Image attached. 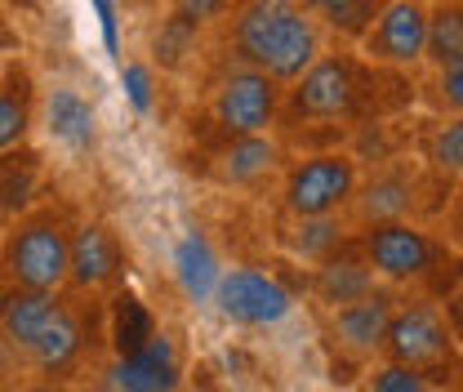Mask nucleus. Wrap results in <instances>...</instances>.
<instances>
[{
  "mask_svg": "<svg viewBox=\"0 0 463 392\" xmlns=\"http://www.w3.org/2000/svg\"><path fill=\"white\" fill-rule=\"evenodd\" d=\"M232 50L272 81H298L321 58V23L298 0H241L232 14Z\"/></svg>",
  "mask_w": 463,
  "mask_h": 392,
  "instance_id": "1",
  "label": "nucleus"
},
{
  "mask_svg": "<svg viewBox=\"0 0 463 392\" xmlns=\"http://www.w3.org/2000/svg\"><path fill=\"white\" fill-rule=\"evenodd\" d=\"M67 254H71V227L58 210H32L9 227L0 245V272L18 290H45L54 294L67 285Z\"/></svg>",
  "mask_w": 463,
  "mask_h": 392,
  "instance_id": "2",
  "label": "nucleus"
},
{
  "mask_svg": "<svg viewBox=\"0 0 463 392\" xmlns=\"http://www.w3.org/2000/svg\"><path fill=\"white\" fill-rule=\"evenodd\" d=\"M356 196V166L352 157L321 152L286 174V210L294 219H330Z\"/></svg>",
  "mask_w": 463,
  "mask_h": 392,
  "instance_id": "3",
  "label": "nucleus"
},
{
  "mask_svg": "<svg viewBox=\"0 0 463 392\" xmlns=\"http://www.w3.org/2000/svg\"><path fill=\"white\" fill-rule=\"evenodd\" d=\"M383 348H388L392 361H402V366L428 375V379H441V370H450V361H455V335L428 303L392 312Z\"/></svg>",
  "mask_w": 463,
  "mask_h": 392,
  "instance_id": "4",
  "label": "nucleus"
},
{
  "mask_svg": "<svg viewBox=\"0 0 463 392\" xmlns=\"http://www.w3.org/2000/svg\"><path fill=\"white\" fill-rule=\"evenodd\" d=\"M361 72L344 54H321L289 90V112L303 120H344L356 112Z\"/></svg>",
  "mask_w": 463,
  "mask_h": 392,
  "instance_id": "5",
  "label": "nucleus"
},
{
  "mask_svg": "<svg viewBox=\"0 0 463 392\" xmlns=\"http://www.w3.org/2000/svg\"><path fill=\"white\" fill-rule=\"evenodd\" d=\"M214 303L228 321L254 326V330L286 321L289 308H294L286 285L277 277H268V272H259V268H228L214 285Z\"/></svg>",
  "mask_w": 463,
  "mask_h": 392,
  "instance_id": "6",
  "label": "nucleus"
},
{
  "mask_svg": "<svg viewBox=\"0 0 463 392\" xmlns=\"http://www.w3.org/2000/svg\"><path fill=\"white\" fill-rule=\"evenodd\" d=\"M423 45H428V5L423 0H388V5H379L374 23L361 36V50L374 62H388V67L423 62Z\"/></svg>",
  "mask_w": 463,
  "mask_h": 392,
  "instance_id": "7",
  "label": "nucleus"
},
{
  "mask_svg": "<svg viewBox=\"0 0 463 392\" xmlns=\"http://www.w3.org/2000/svg\"><path fill=\"white\" fill-rule=\"evenodd\" d=\"M277 108H281V81H272L268 72H254V67L232 72L214 90V116L236 139L241 134H268V125L277 120Z\"/></svg>",
  "mask_w": 463,
  "mask_h": 392,
  "instance_id": "8",
  "label": "nucleus"
},
{
  "mask_svg": "<svg viewBox=\"0 0 463 392\" xmlns=\"http://www.w3.org/2000/svg\"><path fill=\"white\" fill-rule=\"evenodd\" d=\"M361 254L365 263L388 281H410L423 277L437 259V241L428 232H419L414 224L388 219V224H370V232L361 236Z\"/></svg>",
  "mask_w": 463,
  "mask_h": 392,
  "instance_id": "9",
  "label": "nucleus"
},
{
  "mask_svg": "<svg viewBox=\"0 0 463 392\" xmlns=\"http://www.w3.org/2000/svg\"><path fill=\"white\" fill-rule=\"evenodd\" d=\"M178 379H183L178 343L165 330H156L138 352H129V357L116 361L112 392H174Z\"/></svg>",
  "mask_w": 463,
  "mask_h": 392,
  "instance_id": "10",
  "label": "nucleus"
},
{
  "mask_svg": "<svg viewBox=\"0 0 463 392\" xmlns=\"http://www.w3.org/2000/svg\"><path fill=\"white\" fill-rule=\"evenodd\" d=\"M120 272V241L108 224L90 219L71 232V254H67V285L71 290H103Z\"/></svg>",
  "mask_w": 463,
  "mask_h": 392,
  "instance_id": "11",
  "label": "nucleus"
},
{
  "mask_svg": "<svg viewBox=\"0 0 463 392\" xmlns=\"http://www.w3.org/2000/svg\"><path fill=\"white\" fill-rule=\"evenodd\" d=\"M45 129L54 134L67 152H94L99 148V108L76 90V85H54L45 94Z\"/></svg>",
  "mask_w": 463,
  "mask_h": 392,
  "instance_id": "12",
  "label": "nucleus"
},
{
  "mask_svg": "<svg viewBox=\"0 0 463 392\" xmlns=\"http://www.w3.org/2000/svg\"><path fill=\"white\" fill-rule=\"evenodd\" d=\"M36 125V76L27 62L9 58L0 72V152H14L32 139Z\"/></svg>",
  "mask_w": 463,
  "mask_h": 392,
  "instance_id": "13",
  "label": "nucleus"
},
{
  "mask_svg": "<svg viewBox=\"0 0 463 392\" xmlns=\"http://www.w3.org/2000/svg\"><path fill=\"white\" fill-rule=\"evenodd\" d=\"M397 303L388 290H370L361 299H352L339 308L335 317V330H339V343L352 348V352H379L383 348V335H388V321H392Z\"/></svg>",
  "mask_w": 463,
  "mask_h": 392,
  "instance_id": "14",
  "label": "nucleus"
},
{
  "mask_svg": "<svg viewBox=\"0 0 463 392\" xmlns=\"http://www.w3.org/2000/svg\"><path fill=\"white\" fill-rule=\"evenodd\" d=\"M58 299L54 294H45V290H9L5 294V303H0V335L9 339V348L14 352H27L41 330L50 326V317H54Z\"/></svg>",
  "mask_w": 463,
  "mask_h": 392,
  "instance_id": "15",
  "label": "nucleus"
},
{
  "mask_svg": "<svg viewBox=\"0 0 463 392\" xmlns=\"http://www.w3.org/2000/svg\"><path fill=\"white\" fill-rule=\"evenodd\" d=\"M174 272H178V285H183V294H187L192 303L214 299V285L223 277L219 254H214V245H210L201 232H187V236L178 241V250H174Z\"/></svg>",
  "mask_w": 463,
  "mask_h": 392,
  "instance_id": "16",
  "label": "nucleus"
},
{
  "mask_svg": "<svg viewBox=\"0 0 463 392\" xmlns=\"http://www.w3.org/2000/svg\"><path fill=\"white\" fill-rule=\"evenodd\" d=\"M423 58L432 67L463 58V0H432L428 5V45Z\"/></svg>",
  "mask_w": 463,
  "mask_h": 392,
  "instance_id": "17",
  "label": "nucleus"
},
{
  "mask_svg": "<svg viewBox=\"0 0 463 392\" xmlns=\"http://www.w3.org/2000/svg\"><path fill=\"white\" fill-rule=\"evenodd\" d=\"M374 290V268L365 263V259H326L321 268H317V294L326 299V303H335V308H344L352 299H361V294H370Z\"/></svg>",
  "mask_w": 463,
  "mask_h": 392,
  "instance_id": "18",
  "label": "nucleus"
},
{
  "mask_svg": "<svg viewBox=\"0 0 463 392\" xmlns=\"http://www.w3.org/2000/svg\"><path fill=\"white\" fill-rule=\"evenodd\" d=\"M27 357L41 366V370H67L76 357H80V326H76V317L58 303L54 317H50V326L41 330V339L27 348Z\"/></svg>",
  "mask_w": 463,
  "mask_h": 392,
  "instance_id": "19",
  "label": "nucleus"
},
{
  "mask_svg": "<svg viewBox=\"0 0 463 392\" xmlns=\"http://www.w3.org/2000/svg\"><path fill=\"white\" fill-rule=\"evenodd\" d=\"M152 335H156V317L147 312V303H138L129 290H120V294L112 299V348H116V357L138 352Z\"/></svg>",
  "mask_w": 463,
  "mask_h": 392,
  "instance_id": "20",
  "label": "nucleus"
},
{
  "mask_svg": "<svg viewBox=\"0 0 463 392\" xmlns=\"http://www.w3.org/2000/svg\"><path fill=\"white\" fill-rule=\"evenodd\" d=\"M272 166H277V143L263 134H241L223 152V178H232V183H254Z\"/></svg>",
  "mask_w": 463,
  "mask_h": 392,
  "instance_id": "21",
  "label": "nucleus"
},
{
  "mask_svg": "<svg viewBox=\"0 0 463 392\" xmlns=\"http://www.w3.org/2000/svg\"><path fill=\"white\" fill-rule=\"evenodd\" d=\"M317 23H326V27H335V32H344V36H365V27L374 23V14H379V0H298Z\"/></svg>",
  "mask_w": 463,
  "mask_h": 392,
  "instance_id": "22",
  "label": "nucleus"
},
{
  "mask_svg": "<svg viewBox=\"0 0 463 392\" xmlns=\"http://www.w3.org/2000/svg\"><path fill=\"white\" fill-rule=\"evenodd\" d=\"M405 206H410V183L405 178H374L370 192L361 196V215L374 219V224H388V219H402Z\"/></svg>",
  "mask_w": 463,
  "mask_h": 392,
  "instance_id": "23",
  "label": "nucleus"
},
{
  "mask_svg": "<svg viewBox=\"0 0 463 392\" xmlns=\"http://www.w3.org/2000/svg\"><path fill=\"white\" fill-rule=\"evenodd\" d=\"M192 50H196V27L170 14V18L161 23V32H156V58H161L165 67H178Z\"/></svg>",
  "mask_w": 463,
  "mask_h": 392,
  "instance_id": "24",
  "label": "nucleus"
},
{
  "mask_svg": "<svg viewBox=\"0 0 463 392\" xmlns=\"http://www.w3.org/2000/svg\"><path fill=\"white\" fill-rule=\"evenodd\" d=\"M428 157H432V166L446 169V174H463V116L446 120V125L432 134Z\"/></svg>",
  "mask_w": 463,
  "mask_h": 392,
  "instance_id": "25",
  "label": "nucleus"
},
{
  "mask_svg": "<svg viewBox=\"0 0 463 392\" xmlns=\"http://www.w3.org/2000/svg\"><path fill=\"white\" fill-rule=\"evenodd\" d=\"M370 392H432V379L419 375V370H410V366H402V361H388V366L374 370Z\"/></svg>",
  "mask_w": 463,
  "mask_h": 392,
  "instance_id": "26",
  "label": "nucleus"
},
{
  "mask_svg": "<svg viewBox=\"0 0 463 392\" xmlns=\"http://www.w3.org/2000/svg\"><path fill=\"white\" fill-rule=\"evenodd\" d=\"M228 9H232V0H170V14L183 18V23H192V27L214 23V18H223Z\"/></svg>",
  "mask_w": 463,
  "mask_h": 392,
  "instance_id": "27",
  "label": "nucleus"
},
{
  "mask_svg": "<svg viewBox=\"0 0 463 392\" xmlns=\"http://www.w3.org/2000/svg\"><path fill=\"white\" fill-rule=\"evenodd\" d=\"M437 99H441V108H446V112L463 116V58L459 62L437 67Z\"/></svg>",
  "mask_w": 463,
  "mask_h": 392,
  "instance_id": "28",
  "label": "nucleus"
},
{
  "mask_svg": "<svg viewBox=\"0 0 463 392\" xmlns=\"http://www.w3.org/2000/svg\"><path fill=\"white\" fill-rule=\"evenodd\" d=\"M120 76H125L129 103H134L138 112L147 116V112H152V72H147L143 62H129V67H120Z\"/></svg>",
  "mask_w": 463,
  "mask_h": 392,
  "instance_id": "29",
  "label": "nucleus"
},
{
  "mask_svg": "<svg viewBox=\"0 0 463 392\" xmlns=\"http://www.w3.org/2000/svg\"><path fill=\"white\" fill-rule=\"evenodd\" d=\"M94 5V14H99V27H103V45H108V54L120 58V14H116V0H90Z\"/></svg>",
  "mask_w": 463,
  "mask_h": 392,
  "instance_id": "30",
  "label": "nucleus"
},
{
  "mask_svg": "<svg viewBox=\"0 0 463 392\" xmlns=\"http://www.w3.org/2000/svg\"><path fill=\"white\" fill-rule=\"evenodd\" d=\"M446 321H450V335L463 343V285L450 294V303H446Z\"/></svg>",
  "mask_w": 463,
  "mask_h": 392,
  "instance_id": "31",
  "label": "nucleus"
},
{
  "mask_svg": "<svg viewBox=\"0 0 463 392\" xmlns=\"http://www.w3.org/2000/svg\"><path fill=\"white\" fill-rule=\"evenodd\" d=\"M18 45H23V36L14 32V23H9V18H5V9H0V54H14Z\"/></svg>",
  "mask_w": 463,
  "mask_h": 392,
  "instance_id": "32",
  "label": "nucleus"
},
{
  "mask_svg": "<svg viewBox=\"0 0 463 392\" xmlns=\"http://www.w3.org/2000/svg\"><path fill=\"white\" fill-rule=\"evenodd\" d=\"M9 366H14V348H9V339L0 335V384L9 379Z\"/></svg>",
  "mask_w": 463,
  "mask_h": 392,
  "instance_id": "33",
  "label": "nucleus"
},
{
  "mask_svg": "<svg viewBox=\"0 0 463 392\" xmlns=\"http://www.w3.org/2000/svg\"><path fill=\"white\" fill-rule=\"evenodd\" d=\"M23 392H62V388H54V384H32V388H23Z\"/></svg>",
  "mask_w": 463,
  "mask_h": 392,
  "instance_id": "34",
  "label": "nucleus"
},
{
  "mask_svg": "<svg viewBox=\"0 0 463 392\" xmlns=\"http://www.w3.org/2000/svg\"><path fill=\"white\" fill-rule=\"evenodd\" d=\"M14 5H18V0H14ZM23 5H27V9H36V0H23Z\"/></svg>",
  "mask_w": 463,
  "mask_h": 392,
  "instance_id": "35",
  "label": "nucleus"
},
{
  "mask_svg": "<svg viewBox=\"0 0 463 392\" xmlns=\"http://www.w3.org/2000/svg\"><path fill=\"white\" fill-rule=\"evenodd\" d=\"M5 62H9V54H0V72H5Z\"/></svg>",
  "mask_w": 463,
  "mask_h": 392,
  "instance_id": "36",
  "label": "nucleus"
},
{
  "mask_svg": "<svg viewBox=\"0 0 463 392\" xmlns=\"http://www.w3.org/2000/svg\"><path fill=\"white\" fill-rule=\"evenodd\" d=\"M192 392H210V388H192Z\"/></svg>",
  "mask_w": 463,
  "mask_h": 392,
  "instance_id": "37",
  "label": "nucleus"
},
{
  "mask_svg": "<svg viewBox=\"0 0 463 392\" xmlns=\"http://www.w3.org/2000/svg\"><path fill=\"white\" fill-rule=\"evenodd\" d=\"M423 5H432V0H423Z\"/></svg>",
  "mask_w": 463,
  "mask_h": 392,
  "instance_id": "38",
  "label": "nucleus"
},
{
  "mask_svg": "<svg viewBox=\"0 0 463 392\" xmlns=\"http://www.w3.org/2000/svg\"><path fill=\"white\" fill-rule=\"evenodd\" d=\"M459 392H463V384H459Z\"/></svg>",
  "mask_w": 463,
  "mask_h": 392,
  "instance_id": "39",
  "label": "nucleus"
}]
</instances>
